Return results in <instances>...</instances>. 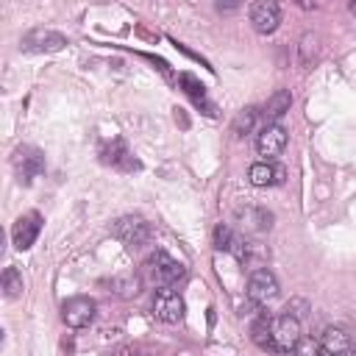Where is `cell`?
Returning <instances> with one entry per match:
<instances>
[{
	"label": "cell",
	"instance_id": "cell-12",
	"mask_svg": "<svg viewBox=\"0 0 356 356\" xmlns=\"http://www.w3.org/2000/svg\"><path fill=\"white\" fill-rule=\"evenodd\" d=\"M236 222L248 234H264L273 225V214L261 206H245V209H236Z\"/></svg>",
	"mask_w": 356,
	"mask_h": 356
},
{
	"label": "cell",
	"instance_id": "cell-4",
	"mask_svg": "<svg viewBox=\"0 0 356 356\" xmlns=\"http://www.w3.org/2000/svg\"><path fill=\"white\" fill-rule=\"evenodd\" d=\"M111 236H117L125 248L136 250V248H142L150 239V225L142 217L128 214V217H120V220L111 222Z\"/></svg>",
	"mask_w": 356,
	"mask_h": 356
},
{
	"label": "cell",
	"instance_id": "cell-20",
	"mask_svg": "<svg viewBox=\"0 0 356 356\" xmlns=\"http://www.w3.org/2000/svg\"><path fill=\"white\" fill-rule=\"evenodd\" d=\"M250 337L253 342L261 348V350H273V342H270V317H256L253 325H250Z\"/></svg>",
	"mask_w": 356,
	"mask_h": 356
},
{
	"label": "cell",
	"instance_id": "cell-22",
	"mask_svg": "<svg viewBox=\"0 0 356 356\" xmlns=\"http://www.w3.org/2000/svg\"><path fill=\"white\" fill-rule=\"evenodd\" d=\"M317 56H320V44H317V36L306 33V36L300 39V64H303V67H312V64L317 61Z\"/></svg>",
	"mask_w": 356,
	"mask_h": 356
},
{
	"label": "cell",
	"instance_id": "cell-8",
	"mask_svg": "<svg viewBox=\"0 0 356 356\" xmlns=\"http://www.w3.org/2000/svg\"><path fill=\"white\" fill-rule=\"evenodd\" d=\"M184 312H186V306H184V298L178 292H172L170 286H164V289L156 292V298H153V314L161 323L175 325V323L184 320Z\"/></svg>",
	"mask_w": 356,
	"mask_h": 356
},
{
	"label": "cell",
	"instance_id": "cell-19",
	"mask_svg": "<svg viewBox=\"0 0 356 356\" xmlns=\"http://www.w3.org/2000/svg\"><path fill=\"white\" fill-rule=\"evenodd\" d=\"M3 295L8 300H14V298L22 295V273L17 267H6L3 270Z\"/></svg>",
	"mask_w": 356,
	"mask_h": 356
},
{
	"label": "cell",
	"instance_id": "cell-14",
	"mask_svg": "<svg viewBox=\"0 0 356 356\" xmlns=\"http://www.w3.org/2000/svg\"><path fill=\"white\" fill-rule=\"evenodd\" d=\"M214 248L217 250H228V253H234L239 261H242V256H245V250H248V242L231 228V225H217L214 228Z\"/></svg>",
	"mask_w": 356,
	"mask_h": 356
},
{
	"label": "cell",
	"instance_id": "cell-1",
	"mask_svg": "<svg viewBox=\"0 0 356 356\" xmlns=\"http://www.w3.org/2000/svg\"><path fill=\"white\" fill-rule=\"evenodd\" d=\"M184 275H186V267L181 261H175L170 253H164V250L150 253L147 261L142 264V281L156 284L159 289L175 286L178 281H184Z\"/></svg>",
	"mask_w": 356,
	"mask_h": 356
},
{
	"label": "cell",
	"instance_id": "cell-5",
	"mask_svg": "<svg viewBox=\"0 0 356 356\" xmlns=\"http://www.w3.org/2000/svg\"><path fill=\"white\" fill-rule=\"evenodd\" d=\"M67 47V36L50 28H33L22 36L19 50L22 53H58Z\"/></svg>",
	"mask_w": 356,
	"mask_h": 356
},
{
	"label": "cell",
	"instance_id": "cell-11",
	"mask_svg": "<svg viewBox=\"0 0 356 356\" xmlns=\"http://www.w3.org/2000/svg\"><path fill=\"white\" fill-rule=\"evenodd\" d=\"M278 22H281V11L273 0H259V3L250 6V25H253L256 33L267 36L278 28Z\"/></svg>",
	"mask_w": 356,
	"mask_h": 356
},
{
	"label": "cell",
	"instance_id": "cell-2",
	"mask_svg": "<svg viewBox=\"0 0 356 356\" xmlns=\"http://www.w3.org/2000/svg\"><path fill=\"white\" fill-rule=\"evenodd\" d=\"M270 342L275 353H292L300 345V320L295 314H278L270 320Z\"/></svg>",
	"mask_w": 356,
	"mask_h": 356
},
{
	"label": "cell",
	"instance_id": "cell-3",
	"mask_svg": "<svg viewBox=\"0 0 356 356\" xmlns=\"http://www.w3.org/2000/svg\"><path fill=\"white\" fill-rule=\"evenodd\" d=\"M11 164H14V172H17V181L19 184H31L33 178H39L44 172V153L33 145H19L11 156Z\"/></svg>",
	"mask_w": 356,
	"mask_h": 356
},
{
	"label": "cell",
	"instance_id": "cell-6",
	"mask_svg": "<svg viewBox=\"0 0 356 356\" xmlns=\"http://www.w3.org/2000/svg\"><path fill=\"white\" fill-rule=\"evenodd\" d=\"M248 298L256 306H267L270 300L278 298V281H275V275L267 267L250 273V278H248Z\"/></svg>",
	"mask_w": 356,
	"mask_h": 356
},
{
	"label": "cell",
	"instance_id": "cell-15",
	"mask_svg": "<svg viewBox=\"0 0 356 356\" xmlns=\"http://www.w3.org/2000/svg\"><path fill=\"white\" fill-rule=\"evenodd\" d=\"M281 178H284V170L270 161H256L248 170V181L253 186H273V184H281Z\"/></svg>",
	"mask_w": 356,
	"mask_h": 356
},
{
	"label": "cell",
	"instance_id": "cell-23",
	"mask_svg": "<svg viewBox=\"0 0 356 356\" xmlns=\"http://www.w3.org/2000/svg\"><path fill=\"white\" fill-rule=\"evenodd\" d=\"M178 83H181V86H184V92H186V95H192L197 103H203V100H206V89H203V83H200L195 75L181 72V75H178Z\"/></svg>",
	"mask_w": 356,
	"mask_h": 356
},
{
	"label": "cell",
	"instance_id": "cell-10",
	"mask_svg": "<svg viewBox=\"0 0 356 356\" xmlns=\"http://www.w3.org/2000/svg\"><path fill=\"white\" fill-rule=\"evenodd\" d=\"M39 231H42V214H39V211L22 214V217L14 222V228H11V242H14V248H17V250H28V248L36 242Z\"/></svg>",
	"mask_w": 356,
	"mask_h": 356
},
{
	"label": "cell",
	"instance_id": "cell-9",
	"mask_svg": "<svg viewBox=\"0 0 356 356\" xmlns=\"http://www.w3.org/2000/svg\"><path fill=\"white\" fill-rule=\"evenodd\" d=\"M284 147H286V131L278 122H267L256 134V150H259V156H264V161L275 159Z\"/></svg>",
	"mask_w": 356,
	"mask_h": 356
},
{
	"label": "cell",
	"instance_id": "cell-26",
	"mask_svg": "<svg viewBox=\"0 0 356 356\" xmlns=\"http://www.w3.org/2000/svg\"><path fill=\"white\" fill-rule=\"evenodd\" d=\"M350 356H356V353H350Z\"/></svg>",
	"mask_w": 356,
	"mask_h": 356
},
{
	"label": "cell",
	"instance_id": "cell-25",
	"mask_svg": "<svg viewBox=\"0 0 356 356\" xmlns=\"http://www.w3.org/2000/svg\"><path fill=\"white\" fill-rule=\"evenodd\" d=\"M348 8H350V14H353V17H356V3H350V6H348Z\"/></svg>",
	"mask_w": 356,
	"mask_h": 356
},
{
	"label": "cell",
	"instance_id": "cell-7",
	"mask_svg": "<svg viewBox=\"0 0 356 356\" xmlns=\"http://www.w3.org/2000/svg\"><path fill=\"white\" fill-rule=\"evenodd\" d=\"M95 309H97V303H95L92 298L75 295V298L64 300V306H61V320H64L67 328H83V325H89V323L95 320Z\"/></svg>",
	"mask_w": 356,
	"mask_h": 356
},
{
	"label": "cell",
	"instance_id": "cell-21",
	"mask_svg": "<svg viewBox=\"0 0 356 356\" xmlns=\"http://www.w3.org/2000/svg\"><path fill=\"white\" fill-rule=\"evenodd\" d=\"M256 120H259V111L256 108H242L236 117H234V125H231V131L236 134V136H245V134H250L253 128H256Z\"/></svg>",
	"mask_w": 356,
	"mask_h": 356
},
{
	"label": "cell",
	"instance_id": "cell-17",
	"mask_svg": "<svg viewBox=\"0 0 356 356\" xmlns=\"http://www.w3.org/2000/svg\"><path fill=\"white\" fill-rule=\"evenodd\" d=\"M289 106H292L289 89H275V92L267 97V103H264V117H267L270 122H278V120L289 111Z\"/></svg>",
	"mask_w": 356,
	"mask_h": 356
},
{
	"label": "cell",
	"instance_id": "cell-16",
	"mask_svg": "<svg viewBox=\"0 0 356 356\" xmlns=\"http://www.w3.org/2000/svg\"><path fill=\"white\" fill-rule=\"evenodd\" d=\"M103 159H106L111 167H117V170H128V172H131V170H139V161L128 153V147H125L120 139H114V142L103 150Z\"/></svg>",
	"mask_w": 356,
	"mask_h": 356
},
{
	"label": "cell",
	"instance_id": "cell-18",
	"mask_svg": "<svg viewBox=\"0 0 356 356\" xmlns=\"http://www.w3.org/2000/svg\"><path fill=\"white\" fill-rule=\"evenodd\" d=\"M142 289V278L139 275H117L111 278V292L120 298H134Z\"/></svg>",
	"mask_w": 356,
	"mask_h": 356
},
{
	"label": "cell",
	"instance_id": "cell-13",
	"mask_svg": "<svg viewBox=\"0 0 356 356\" xmlns=\"http://www.w3.org/2000/svg\"><path fill=\"white\" fill-rule=\"evenodd\" d=\"M320 350H323V356H350L353 339L342 328H325L320 337Z\"/></svg>",
	"mask_w": 356,
	"mask_h": 356
},
{
	"label": "cell",
	"instance_id": "cell-24",
	"mask_svg": "<svg viewBox=\"0 0 356 356\" xmlns=\"http://www.w3.org/2000/svg\"><path fill=\"white\" fill-rule=\"evenodd\" d=\"M108 356H147V350H145L142 345H120V348H114Z\"/></svg>",
	"mask_w": 356,
	"mask_h": 356
}]
</instances>
